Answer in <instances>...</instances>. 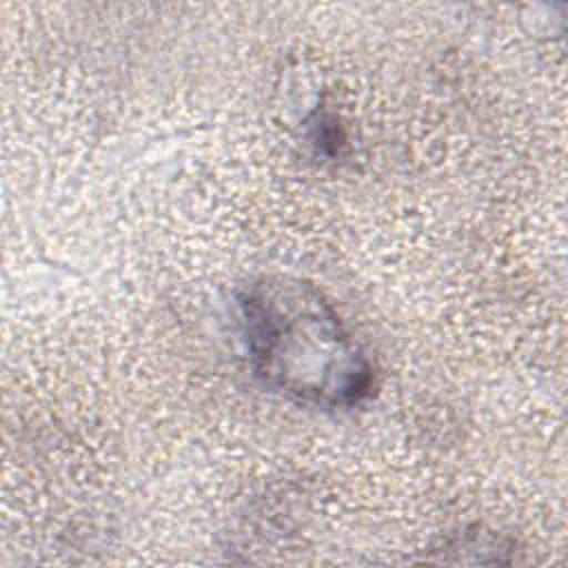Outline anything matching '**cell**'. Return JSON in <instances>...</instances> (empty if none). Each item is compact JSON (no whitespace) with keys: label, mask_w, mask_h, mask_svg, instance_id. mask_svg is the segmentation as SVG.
Listing matches in <instances>:
<instances>
[{"label":"cell","mask_w":568,"mask_h":568,"mask_svg":"<svg viewBox=\"0 0 568 568\" xmlns=\"http://www.w3.org/2000/svg\"><path fill=\"white\" fill-rule=\"evenodd\" d=\"M237 311L248 364L264 386L322 408L371 395L373 362L315 284L260 275L242 288Z\"/></svg>","instance_id":"1"}]
</instances>
